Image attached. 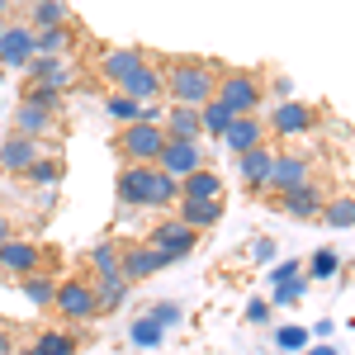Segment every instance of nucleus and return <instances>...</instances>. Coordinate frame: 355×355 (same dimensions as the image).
I'll return each mask as SVG.
<instances>
[{
    "label": "nucleus",
    "mask_w": 355,
    "mask_h": 355,
    "mask_svg": "<svg viewBox=\"0 0 355 355\" xmlns=\"http://www.w3.org/2000/svg\"><path fill=\"white\" fill-rule=\"evenodd\" d=\"M15 284H19V294H24V299L33 303V308H53V289H57V279H53V275L33 270V275H19Z\"/></svg>",
    "instance_id": "nucleus-27"
},
{
    "label": "nucleus",
    "mask_w": 355,
    "mask_h": 355,
    "mask_svg": "<svg viewBox=\"0 0 355 355\" xmlns=\"http://www.w3.org/2000/svg\"><path fill=\"white\" fill-rule=\"evenodd\" d=\"M171 261H166L157 246H147V242H128L123 251H119V275L128 279V284H137V279H152L157 270H166Z\"/></svg>",
    "instance_id": "nucleus-7"
},
{
    "label": "nucleus",
    "mask_w": 355,
    "mask_h": 355,
    "mask_svg": "<svg viewBox=\"0 0 355 355\" xmlns=\"http://www.w3.org/2000/svg\"><path fill=\"white\" fill-rule=\"evenodd\" d=\"M318 218L327 223V227H336V232H351V227H355V199H351V194H336V199L322 204Z\"/></svg>",
    "instance_id": "nucleus-28"
},
{
    "label": "nucleus",
    "mask_w": 355,
    "mask_h": 355,
    "mask_svg": "<svg viewBox=\"0 0 355 355\" xmlns=\"http://www.w3.org/2000/svg\"><path fill=\"white\" fill-rule=\"evenodd\" d=\"M0 15H5V0H0Z\"/></svg>",
    "instance_id": "nucleus-47"
},
{
    "label": "nucleus",
    "mask_w": 355,
    "mask_h": 355,
    "mask_svg": "<svg viewBox=\"0 0 355 355\" xmlns=\"http://www.w3.org/2000/svg\"><path fill=\"white\" fill-rule=\"evenodd\" d=\"M48 128H53V114L28 105V100H19V110H15V133L19 137H43Z\"/></svg>",
    "instance_id": "nucleus-26"
},
{
    "label": "nucleus",
    "mask_w": 355,
    "mask_h": 355,
    "mask_svg": "<svg viewBox=\"0 0 355 355\" xmlns=\"http://www.w3.org/2000/svg\"><path fill=\"white\" fill-rule=\"evenodd\" d=\"M299 185H313V166H308V157H299V152H275L266 190L289 194V190H299Z\"/></svg>",
    "instance_id": "nucleus-8"
},
{
    "label": "nucleus",
    "mask_w": 355,
    "mask_h": 355,
    "mask_svg": "<svg viewBox=\"0 0 355 355\" xmlns=\"http://www.w3.org/2000/svg\"><path fill=\"white\" fill-rule=\"evenodd\" d=\"M152 166H157V171H166L171 180H185L190 171H199V166H204V152H199V142H175V137H166Z\"/></svg>",
    "instance_id": "nucleus-9"
},
{
    "label": "nucleus",
    "mask_w": 355,
    "mask_h": 355,
    "mask_svg": "<svg viewBox=\"0 0 355 355\" xmlns=\"http://www.w3.org/2000/svg\"><path fill=\"white\" fill-rule=\"evenodd\" d=\"M232 123V114L223 110L218 100H209V105H199V133H214V137H223V128Z\"/></svg>",
    "instance_id": "nucleus-35"
},
{
    "label": "nucleus",
    "mask_w": 355,
    "mask_h": 355,
    "mask_svg": "<svg viewBox=\"0 0 355 355\" xmlns=\"http://www.w3.org/2000/svg\"><path fill=\"white\" fill-rule=\"evenodd\" d=\"M313 346V331L299 327V322H289V327H275V351H284V355H303Z\"/></svg>",
    "instance_id": "nucleus-31"
},
{
    "label": "nucleus",
    "mask_w": 355,
    "mask_h": 355,
    "mask_svg": "<svg viewBox=\"0 0 355 355\" xmlns=\"http://www.w3.org/2000/svg\"><path fill=\"white\" fill-rule=\"evenodd\" d=\"M251 261H256V266H270L275 261V242L270 237H256V242H251Z\"/></svg>",
    "instance_id": "nucleus-42"
},
{
    "label": "nucleus",
    "mask_w": 355,
    "mask_h": 355,
    "mask_svg": "<svg viewBox=\"0 0 355 355\" xmlns=\"http://www.w3.org/2000/svg\"><path fill=\"white\" fill-rule=\"evenodd\" d=\"M24 100H28V105H38V110H48V114L62 110V90H53V85H28Z\"/></svg>",
    "instance_id": "nucleus-40"
},
{
    "label": "nucleus",
    "mask_w": 355,
    "mask_h": 355,
    "mask_svg": "<svg viewBox=\"0 0 355 355\" xmlns=\"http://www.w3.org/2000/svg\"><path fill=\"white\" fill-rule=\"evenodd\" d=\"M322 204H327V194L318 190V185H299V190H289V194H275L270 209H279V214H289V218H299V223H313L322 214Z\"/></svg>",
    "instance_id": "nucleus-14"
},
{
    "label": "nucleus",
    "mask_w": 355,
    "mask_h": 355,
    "mask_svg": "<svg viewBox=\"0 0 355 355\" xmlns=\"http://www.w3.org/2000/svg\"><path fill=\"white\" fill-rule=\"evenodd\" d=\"M0 355H15V341H10V331H0Z\"/></svg>",
    "instance_id": "nucleus-45"
},
{
    "label": "nucleus",
    "mask_w": 355,
    "mask_h": 355,
    "mask_svg": "<svg viewBox=\"0 0 355 355\" xmlns=\"http://www.w3.org/2000/svg\"><path fill=\"white\" fill-rule=\"evenodd\" d=\"M308 294V279L303 275H294V279H284V284H275V294H270V308H294V303Z\"/></svg>",
    "instance_id": "nucleus-36"
},
{
    "label": "nucleus",
    "mask_w": 355,
    "mask_h": 355,
    "mask_svg": "<svg viewBox=\"0 0 355 355\" xmlns=\"http://www.w3.org/2000/svg\"><path fill=\"white\" fill-rule=\"evenodd\" d=\"M28 57H33V28L5 24L0 28V71H24Z\"/></svg>",
    "instance_id": "nucleus-11"
},
{
    "label": "nucleus",
    "mask_w": 355,
    "mask_h": 355,
    "mask_svg": "<svg viewBox=\"0 0 355 355\" xmlns=\"http://www.w3.org/2000/svg\"><path fill=\"white\" fill-rule=\"evenodd\" d=\"M162 123H123L119 128V152H123V162L133 166H152L157 162V152H162Z\"/></svg>",
    "instance_id": "nucleus-3"
},
{
    "label": "nucleus",
    "mask_w": 355,
    "mask_h": 355,
    "mask_svg": "<svg viewBox=\"0 0 355 355\" xmlns=\"http://www.w3.org/2000/svg\"><path fill=\"white\" fill-rule=\"evenodd\" d=\"M24 175H28V185H57V180L67 175V166H62V157H53V152H43V157H38V162L28 166Z\"/></svg>",
    "instance_id": "nucleus-32"
},
{
    "label": "nucleus",
    "mask_w": 355,
    "mask_h": 355,
    "mask_svg": "<svg viewBox=\"0 0 355 355\" xmlns=\"http://www.w3.org/2000/svg\"><path fill=\"white\" fill-rule=\"evenodd\" d=\"M175 199H180V180H171L166 171H157L152 175V199H147V209H175Z\"/></svg>",
    "instance_id": "nucleus-33"
},
{
    "label": "nucleus",
    "mask_w": 355,
    "mask_h": 355,
    "mask_svg": "<svg viewBox=\"0 0 355 355\" xmlns=\"http://www.w3.org/2000/svg\"><path fill=\"white\" fill-rule=\"evenodd\" d=\"M341 270H346V266H341V256H336L331 246H322V251H313V256H308V266H303V279H336Z\"/></svg>",
    "instance_id": "nucleus-30"
},
{
    "label": "nucleus",
    "mask_w": 355,
    "mask_h": 355,
    "mask_svg": "<svg viewBox=\"0 0 355 355\" xmlns=\"http://www.w3.org/2000/svg\"><path fill=\"white\" fill-rule=\"evenodd\" d=\"M28 85H53V90H67L71 76H76V62L71 57H28Z\"/></svg>",
    "instance_id": "nucleus-13"
},
{
    "label": "nucleus",
    "mask_w": 355,
    "mask_h": 355,
    "mask_svg": "<svg viewBox=\"0 0 355 355\" xmlns=\"http://www.w3.org/2000/svg\"><path fill=\"white\" fill-rule=\"evenodd\" d=\"M119 251H123L119 242H100L95 251H90V270L95 275H114L119 270Z\"/></svg>",
    "instance_id": "nucleus-38"
},
{
    "label": "nucleus",
    "mask_w": 355,
    "mask_h": 355,
    "mask_svg": "<svg viewBox=\"0 0 355 355\" xmlns=\"http://www.w3.org/2000/svg\"><path fill=\"white\" fill-rule=\"evenodd\" d=\"M313 123H318V110L313 105H299V100H279L266 119V133L275 137H303L313 133Z\"/></svg>",
    "instance_id": "nucleus-6"
},
{
    "label": "nucleus",
    "mask_w": 355,
    "mask_h": 355,
    "mask_svg": "<svg viewBox=\"0 0 355 355\" xmlns=\"http://www.w3.org/2000/svg\"><path fill=\"white\" fill-rule=\"evenodd\" d=\"M5 237H10V218L0 214V242H5Z\"/></svg>",
    "instance_id": "nucleus-46"
},
{
    "label": "nucleus",
    "mask_w": 355,
    "mask_h": 355,
    "mask_svg": "<svg viewBox=\"0 0 355 355\" xmlns=\"http://www.w3.org/2000/svg\"><path fill=\"white\" fill-rule=\"evenodd\" d=\"M105 114H110L114 123H137V119H142V105L114 90V95H105Z\"/></svg>",
    "instance_id": "nucleus-34"
},
{
    "label": "nucleus",
    "mask_w": 355,
    "mask_h": 355,
    "mask_svg": "<svg viewBox=\"0 0 355 355\" xmlns=\"http://www.w3.org/2000/svg\"><path fill=\"white\" fill-rule=\"evenodd\" d=\"M57 24H71V5L67 0H33L28 5V28H57Z\"/></svg>",
    "instance_id": "nucleus-25"
},
{
    "label": "nucleus",
    "mask_w": 355,
    "mask_h": 355,
    "mask_svg": "<svg viewBox=\"0 0 355 355\" xmlns=\"http://www.w3.org/2000/svg\"><path fill=\"white\" fill-rule=\"evenodd\" d=\"M214 100H218L232 119H246V114L261 110V100H266V81H261L256 71H223Z\"/></svg>",
    "instance_id": "nucleus-2"
},
{
    "label": "nucleus",
    "mask_w": 355,
    "mask_h": 355,
    "mask_svg": "<svg viewBox=\"0 0 355 355\" xmlns=\"http://www.w3.org/2000/svg\"><path fill=\"white\" fill-rule=\"evenodd\" d=\"M90 294H95V308L100 313H119L123 303H128V294H133V284L123 279V275H90Z\"/></svg>",
    "instance_id": "nucleus-19"
},
{
    "label": "nucleus",
    "mask_w": 355,
    "mask_h": 355,
    "mask_svg": "<svg viewBox=\"0 0 355 355\" xmlns=\"http://www.w3.org/2000/svg\"><path fill=\"white\" fill-rule=\"evenodd\" d=\"M38 266H43V246L38 242H28V237H5L0 242V270L5 275L19 279V275H33Z\"/></svg>",
    "instance_id": "nucleus-12"
},
{
    "label": "nucleus",
    "mask_w": 355,
    "mask_h": 355,
    "mask_svg": "<svg viewBox=\"0 0 355 355\" xmlns=\"http://www.w3.org/2000/svg\"><path fill=\"white\" fill-rule=\"evenodd\" d=\"M53 308H57V318H71V322H95L100 318L95 294H90V279H57Z\"/></svg>",
    "instance_id": "nucleus-4"
},
{
    "label": "nucleus",
    "mask_w": 355,
    "mask_h": 355,
    "mask_svg": "<svg viewBox=\"0 0 355 355\" xmlns=\"http://www.w3.org/2000/svg\"><path fill=\"white\" fill-rule=\"evenodd\" d=\"M180 199H227V185H223L218 171L199 166V171H190V175L180 180Z\"/></svg>",
    "instance_id": "nucleus-22"
},
{
    "label": "nucleus",
    "mask_w": 355,
    "mask_h": 355,
    "mask_svg": "<svg viewBox=\"0 0 355 355\" xmlns=\"http://www.w3.org/2000/svg\"><path fill=\"white\" fill-rule=\"evenodd\" d=\"M303 355H346V351H341V346H327V341H322V346H308Z\"/></svg>",
    "instance_id": "nucleus-44"
},
{
    "label": "nucleus",
    "mask_w": 355,
    "mask_h": 355,
    "mask_svg": "<svg viewBox=\"0 0 355 355\" xmlns=\"http://www.w3.org/2000/svg\"><path fill=\"white\" fill-rule=\"evenodd\" d=\"M294 275H303L299 261H279V266H275V270L266 275V279H270V284H284V279H294Z\"/></svg>",
    "instance_id": "nucleus-43"
},
{
    "label": "nucleus",
    "mask_w": 355,
    "mask_h": 355,
    "mask_svg": "<svg viewBox=\"0 0 355 355\" xmlns=\"http://www.w3.org/2000/svg\"><path fill=\"white\" fill-rule=\"evenodd\" d=\"M0 81H5V71H0Z\"/></svg>",
    "instance_id": "nucleus-49"
},
{
    "label": "nucleus",
    "mask_w": 355,
    "mask_h": 355,
    "mask_svg": "<svg viewBox=\"0 0 355 355\" xmlns=\"http://www.w3.org/2000/svg\"><path fill=\"white\" fill-rule=\"evenodd\" d=\"M162 133L175 137V142H199V110H185V105H171L162 119Z\"/></svg>",
    "instance_id": "nucleus-24"
},
{
    "label": "nucleus",
    "mask_w": 355,
    "mask_h": 355,
    "mask_svg": "<svg viewBox=\"0 0 355 355\" xmlns=\"http://www.w3.org/2000/svg\"><path fill=\"white\" fill-rule=\"evenodd\" d=\"M147 318L166 331V327H175V322H185V308H180V303H171V299H162V303H152V308H147Z\"/></svg>",
    "instance_id": "nucleus-39"
},
{
    "label": "nucleus",
    "mask_w": 355,
    "mask_h": 355,
    "mask_svg": "<svg viewBox=\"0 0 355 355\" xmlns=\"http://www.w3.org/2000/svg\"><path fill=\"white\" fill-rule=\"evenodd\" d=\"M223 152H232V157H242L246 147H256V142H266V123L256 119V114H246V119H232L227 128H223Z\"/></svg>",
    "instance_id": "nucleus-20"
},
{
    "label": "nucleus",
    "mask_w": 355,
    "mask_h": 355,
    "mask_svg": "<svg viewBox=\"0 0 355 355\" xmlns=\"http://www.w3.org/2000/svg\"><path fill=\"white\" fill-rule=\"evenodd\" d=\"M194 242H199V232H194V227H185L175 214H171V218H162L152 232H147V246H157L166 261H185V256L194 251Z\"/></svg>",
    "instance_id": "nucleus-5"
},
{
    "label": "nucleus",
    "mask_w": 355,
    "mask_h": 355,
    "mask_svg": "<svg viewBox=\"0 0 355 355\" xmlns=\"http://www.w3.org/2000/svg\"><path fill=\"white\" fill-rule=\"evenodd\" d=\"M19 355H76V331H43V336Z\"/></svg>",
    "instance_id": "nucleus-29"
},
{
    "label": "nucleus",
    "mask_w": 355,
    "mask_h": 355,
    "mask_svg": "<svg viewBox=\"0 0 355 355\" xmlns=\"http://www.w3.org/2000/svg\"><path fill=\"white\" fill-rule=\"evenodd\" d=\"M0 28H5V15H0Z\"/></svg>",
    "instance_id": "nucleus-48"
},
{
    "label": "nucleus",
    "mask_w": 355,
    "mask_h": 355,
    "mask_svg": "<svg viewBox=\"0 0 355 355\" xmlns=\"http://www.w3.org/2000/svg\"><path fill=\"white\" fill-rule=\"evenodd\" d=\"M119 95H128V100H137V105H157V100L166 95V71L152 67V62H142L133 76L119 85Z\"/></svg>",
    "instance_id": "nucleus-15"
},
{
    "label": "nucleus",
    "mask_w": 355,
    "mask_h": 355,
    "mask_svg": "<svg viewBox=\"0 0 355 355\" xmlns=\"http://www.w3.org/2000/svg\"><path fill=\"white\" fill-rule=\"evenodd\" d=\"M171 214L185 223V227L204 232V227L223 223V214H227V199H175V209H171Z\"/></svg>",
    "instance_id": "nucleus-17"
},
{
    "label": "nucleus",
    "mask_w": 355,
    "mask_h": 355,
    "mask_svg": "<svg viewBox=\"0 0 355 355\" xmlns=\"http://www.w3.org/2000/svg\"><path fill=\"white\" fill-rule=\"evenodd\" d=\"M142 62H147V53H142V48H110V53L100 57V76H105L110 85H123L137 67H142Z\"/></svg>",
    "instance_id": "nucleus-21"
},
{
    "label": "nucleus",
    "mask_w": 355,
    "mask_h": 355,
    "mask_svg": "<svg viewBox=\"0 0 355 355\" xmlns=\"http://www.w3.org/2000/svg\"><path fill=\"white\" fill-rule=\"evenodd\" d=\"M38 157H43V142H38V137L10 133L5 142H0V171H5V175H24Z\"/></svg>",
    "instance_id": "nucleus-16"
},
{
    "label": "nucleus",
    "mask_w": 355,
    "mask_h": 355,
    "mask_svg": "<svg viewBox=\"0 0 355 355\" xmlns=\"http://www.w3.org/2000/svg\"><path fill=\"white\" fill-rule=\"evenodd\" d=\"M214 90H218V71L204 67V62H175V67H166V95H171V105L199 110V105L214 100Z\"/></svg>",
    "instance_id": "nucleus-1"
},
{
    "label": "nucleus",
    "mask_w": 355,
    "mask_h": 355,
    "mask_svg": "<svg viewBox=\"0 0 355 355\" xmlns=\"http://www.w3.org/2000/svg\"><path fill=\"white\" fill-rule=\"evenodd\" d=\"M162 336H166V331L157 327L152 318H137L133 327H128V341H133V346H142V351H152V346H162Z\"/></svg>",
    "instance_id": "nucleus-37"
},
{
    "label": "nucleus",
    "mask_w": 355,
    "mask_h": 355,
    "mask_svg": "<svg viewBox=\"0 0 355 355\" xmlns=\"http://www.w3.org/2000/svg\"><path fill=\"white\" fill-rule=\"evenodd\" d=\"M71 48H76V33H71V24L38 28V33H33V53H38V57H71Z\"/></svg>",
    "instance_id": "nucleus-23"
},
{
    "label": "nucleus",
    "mask_w": 355,
    "mask_h": 355,
    "mask_svg": "<svg viewBox=\"0 0 355 355\" xmlns=\"http://www.w3.org/2000/svg\"><path fill=\"white\" fill-rule=\"evenodd\" d=\"M270 166H275V147L270 142H256V147H246L242 157H237V175H242V185H251V190H266Z\"/></svg>",
    "instance_id": "nucleus-18"
},
{
    "label": "nucleus",
    "mask_w": 355,
    "mask_h": 355,
    "mask_svg": "<svg viewBox=\"0 0 355 355\" xmlns=\"http://www.w3.org/2000/svg\"><path fill=\"white\" fill-rule=\"evenodd\" d=\"M270 299H251L246 303V322H251V327H266V322H270Z\"/></svg>",
    "instance_id": "nucleus-41"
},
{
    "label": "nucleus",
    "mask_w": 355,
    "mask_h": 355,
    "mask_svg": "<svg viewBox=\"0 0 355 355\" xmlns=\"http://www.w3.org/2000/svg\"><path fill=\"white\" fill-rule=\"evenodd\" d=\"M152 175H157V166H123L119 171V180H114V194H119V204L123 209H147V199H152Z\"/></svg>",
    "instance_id": "nucleus-10"
}]
</instances>
